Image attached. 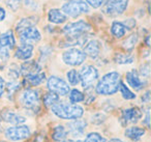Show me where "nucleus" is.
<instances>
[{"mask_svg":"<svg viewBox=\"0 0 151 142\" xmlns=\"http://www.w3.org/2000/svg\"><path fill=\"white\" fill-rule=\"evenodd\" d=\"M83 142H107V140H106V138L103 137L101 134L92 132V133H89L88 135L86 136L85 141H83Z\"/></svg>","mask_w":151,"mask_h":142,"instance_id":"nucleus-31","label":"nucleus"},{"mask_svg":"<svg viewBox=\"0 0 151 142\" xmlns=\"http://www.w3.org/2000/svg\"><path fill=\"white\" fill-rule=\"evenodd\" d=\"M146 131H145L143 128H140V127H130V128H127L125 130V133H124V136L128 139H130L132 141H139L143 136L145 135Z\"/></svg>","mask_w":151,"mask_h":142,"instance_id":"nucleus-19","label":"nucleus"},{"mask_svg":"<svg viewBox=\"0 0 151 142\" xmlns=\"http://www.w3.org/2000/svg\"><path fill=\"white\" fill-rule=\"evenodd\" d=\"M86 54L78 48H70L68 50L64 51L62 54V59L65 64L70 67H78L81 65L86 60Z\"/></svg>","mask_w":151,"mask_h":142,"instance_id":"nucleus-6","label":"nucleus"},{"mask_svg":"<svg viewBox=\"0 0 151 142\" xmlns=\"http://www.w3.org/2000/svg\"><path fill=\"white\" fill-rule=\"evenodd\" d=\"M86 125V121L81 120V119H75V121L67 125V129H68L67 132L70 133L73 137H81L84 135Z\"/></svg>","mask_w":151,"mask_h":142,"instance_id":"nucleus-16","label":"nucleus"},{"mask_svg":"<svg viewBox=\"0 0 151 142\" xmlns=\"http://www.w3.org/2000/svg\"><path fill=\"white\" fill-rule=\"evenodd\" d=\"M18 34L20 36L21 44L33 45L35 43H38L42 38V34H40V30L35 27V25L24 28L21 31L18 32Z\"/></svg>","mask_w":151,"mask_h":142,"instance_id":"nucleus-10","label":"nucleus"},{"mask_svg":"<svg viewBox=\"0 0 151 142\" xmlns=\"http://www.w3.org/2000/svg\"><path fill=\"white\" fill-rule=\"evenodd\" d=\"M143 123H144L147 128L150 127V111H149V109L147 110L146 115H145V118L143 119Z\"/></svg>","mask_w":151,"mask_h":142,"instance_id":"nucleus-37","label":"nucleus"},{"mask_svg":"<svg viewBox=\"0 0 151 142\" xmlns=\"http://www.w3.org/2000/svg\"><path fill=\"white\" fill-rule=\"evenodd\" d=\"M141 117H142V111L138 107H132V108L124 109L122 111L120 121L123 125H127L129 123L138 122Z\"/></svg>","mask_w":151,"mask_h":142,"instance_id":"nucleus-11","label":"nucleus"},{"mask_svg":"<svg viewBox=\"0 0 151 142\" xmlns=\"http://www.w3.org/2000/svg\"><path fill=\"white\" fill-rule=\"evenodd\" d=\"M15 45L16 40L12 30H9L0 36V49H6L9 51L15 48Z\"/></svg>","mask_w":151,"mask_h":142,"instance_id":"nucleus-18","label":"nucleus"},{"mask_svg":"<svg viewBox=\"0 0 151 142\" xmlns=\"http://www.w3.org/2000/svg\"><path fill=\"white\" fill-rule=\"evenodd\" d=\"M125 79L128 85L132 88H134V90H141L146 85V83L141 80L140 75H139V73L136 70H132V71L128 72L125 76Z\"/></svg>","mask_w":151,"mask_h":142,"instance_id":"nucleus-13","label":"nucleus"},{"mask_svg":"<svg viewBox=\"0 0 151 142\" xmlns=\"http://www.w3.org/2000/svg\"><path fill=\"white\" fill-rule=\"evenodd\" d=\"M61 11L66 17L68 16L70 18H77L84 14H88L89 5L82 0H71L62 5Z\"/></svg>","mask_w":151,"mask_h":142,"instance_id":"nucleus-3","label":"nucleus"},{"mask_svg":"<svg viewBox=\"0 0 151 142\" xmlns=\"http://www.w3.org/2000/svg\"><path fill=\"white\" fill-rule=\"evenodd\" d=\"M25 79L29 85L38 86L45 82V80H46V74L44 72H40V73L34 74V75L27 76V77H25Z\"/></svg>","mask_w":151,"mask_h":142,"instance_id":"nucleus-23","label":"nucleus"},{"mask_svg":"<svg viewBox=\"0 0 151 142\" xmlns=\"http://www.w3.org/2000/svg\"><path fill=\"white\" fill-rule=\"evenodd\" d=\"M36 18L34 17H30V18H23L19 23L17 24V27H16V30L17 32L21 31L22 29L26 27H29V26H32V25H35V23L37 22V20H35Z\"/></svg>","mask_w":151,"mask_h":142,"instance_id":"nucleus-24","label":"nucleus"},{"mask_svg":"<svg viewBox=\"0 0 151 142\" xmlns=\"http://www.w3.org/2000/svg\"><path fill=\"white\" fill-rule=\"evenodd\" d=\"M5 17H6V12L3 7H0V22H2L5 19Z\"/></svg>","mask_w":151,"mask_h":142,"instance_id":"nucleus-40","label":"nucleus"},{"mask_svg":"<svg viewBox=\"0 0 151 142\" xmlns=\"http://www.w3.org/2000/svg\"><path fill=\"white\" fill-rule=\"evenodd\" d=\"M140 75L144 78H149V76H150V67H149V63H145V64H143L141 67Z\"/></svg>","mask_w":151,"mask_h":142,"instance_id":"nucleus-32","label":"nucleus"},{"mask_svg":"<svg viewBox=\"0 0 151 142\" xmlns=\"http://www.w3.org/2000/svg\"><path fill=\"white\" fill-rule=\"evenodd\" d=\"M61 142H83L82 140H71V139H64L63 141H61Z\"/></svg>","mask_w":151,"mask_h":142,"instance_id":"nucleus-41","label":"nucleus"},{"mask_svg":"<svg viewBox=\"0 0 151 142\" xmlns=\"http://www.w3.org/2000/svg\"><path fill=\"white\" fill-rule=\"evenodd\" d=\"M134 60V58L129 54H122V53H119V54H116L115 56V62L118 63V64H129V63H132Z\"/></svg>","mask_w":151,"mask_h":142,"instance_id":"nucleus-28","label":"nucleus"},{"mask_svg":"<svg viewBox=\"0 0 151 142\" xmlns=\"http://www.w3.org/2000/svg\"><path fill=\"white\" fill-rule=\"evenodd\" d=\"M126 28L125 26L123 25L122 22H119V21H114L112 23V26H111V33L114 38H121L125 36L126 33Z\"/></svg>","mask_w":151,"mask_h":142,"instance_id":"nucleus-21","label":"nucleus"},{"mask_svg":"<svg viewBox=\"0 0 151 142\" xmlns=\"http://www.w3.org/2000/svg\"><path fill=\"white\" fill-rule=\"evenodd\" d=\"M4 88H5V82L2 77H0V96H2L3 92H4Z\"/></svg>","mask_w":151,"mask_h":142,"instance_id":"nucleus-39","label":"nucleus"},{"mask_svg":"<svg viewBox=\"0 0 151 142\" xmlns=\"http://www.w3.org/2000/svg\"><path fill=\"white\" fill-rule=\"evenodd\" d=\"M110 142H124V141H122L121 139H115V138H114V139H112Z\"/></svg>","mask_w":151,"mask_h":142,"instance_id":"nucleus-43","label":"nucleus"},{"mask_svg":"<svg viewBox=\"0 0 151 142\" xmlns=\"http://www.w3.org/2000/svg\"><path fill=\"white\" fill-rule=\"evenodd\" d=\"M122 23H123V25L125 26L126 30H130V29H132L134 26H136V20L129 18V19H127L126 21L122 22Z\"/></svg>","mask_w":151,"mask_h":142,"instance_id":"nucleus-35","label":"nucleus"},{"mask_svg":"<svg viewBox=\"0 0 151 142\" xmlns=\"http://www.w3.org/2000/svg\"><path fill=\"white\" fill-rule=\"evenodd\" d=\"M48 20L53 24H63L66 22L67 17L58 9H52L48 13Z\"/></svg>","mask_w":151,"mask_h":142,"instance_id":"nucleus-20","label":"nucleus"},{"mask_svg":"<svg viewBox=\"0 0 151 142\" xmlns=\"http://www.w3.org/2000/svg\"><path fill=\"white\" fill-rule=\"evenodd\" d=\"M101 44L99 41L90 40L85 43L83 52L86 54V56H89L90 58L95 59L101 54Z\"/></svg>","mask_w":151,"mask_h":142,"instance_id":"nucleus-12","label":"nucleus"},{"mask_svg":"<svg viewBox=\"0 0 151 142\" xmlns=\"http://www.w3.org/2000/svg\"><path fill=\"white\" fill-rule=\"evenodd\" d=\"M118 90L120 91V93H121L122 98L124 100H134V99H136V93H134L123 82H120L119 89Z\"/></svg>","mask_w":151,"mask_h":142,"instance_id":"nucleus-26","label":"nucleus"},{"mask_svg":"<svg viewBox=\"0 0 151 142\" xmlns=\"http://www.w3.org/2000/svg\"><path fill=\"white\" fill-rule=\"evenodd\" d=\"M40 72H42V67L35 60H26L20 67V74H22L24 77L34 75Z\"/></svg>","mask_w":151,"mask_h":142,"instance_id":"nucleus-14","label":"nucleus"},{"mask_svg":"<svg viewBox=\"0 0 151 142\" xmlns=\"http://www.w3.org/2000/svg\"><path fill=\"white\" fill-rule=\"evenodd\" d=\"M66 77L68 80L70 85H77L80 83V77H79V73L76 70H70L66 73Z\"/></svg>","mask_w":151,"mask_h":142,"instance_id":"nucleus-30","label":"nucleus"},{"mask_svg":"<svg viewBox=\"0 0 151 142\" xmlns=\"http://www.w3.org/2000/svg\"><path fill=\"white\" fill-rule=\"evenodd\" d=\"M23 0H6V4L9 9H12L13 11H17L18 7H20V3Z\"/></svg>","mask_w":151,"mask_h":142,"instance_id":"nucleus-33","label":"nucleus"},{"mask_svg":"<svg viewBox=\"0 0 151 142\" xmlns=\"http://www.w3.org/2000/svg\"><path fill=\"white\" fill-rule=\"evenodd\" d=\"M30 136L29 127L25 125H17L5 130V137L11 141H20Z\"/></svg>","mask_w":151,"mask_h":142,"instance_id":"nucleus-9","label":"nucleus"},{"mask_svg":"<svg viewBox=\"0 0 151 142\" xmlns=\"http://www.w3.org/2000/svg\"><path fill=\"white\" fill-rule=\"evenodd\" d=\"M9 58V51L6 49H0V59L2 61H6Z\"/></svg>","mask_w":151,"mask_h":142,"instance_id":"nucleus-36","label":"nucleus"},{"mask_svg":"<svg viewBox=\"0 0 151 142\" xmlns=\"http://www.w3.org/2000/svg\"><path fill=\"white\" fill-rule=\"evenodd\" d=\"M149 38H150V36H146V38H145V42H146V45H147V46H150V43H149Z\"/></svg>","mask_w":151,"mask_h":142,"instance_id":"nucleus-42","label":"nucleus"},{"mask_svg":"<svg viewBox=\"0 0 151 142\" xmlns=\"http://www.w3.org/2000/svg\"><path fill=\"white\" fill-rule=\"evenodd\" d=\"M33 45L29 44H22L19 48L16 50L15 57L20 60H28L33 55Z\"/></svg>","mask_w":151,"mask_h":142,"instance_id":"nucleus-17","label":"nucleus"},{"mask_svg":"<svg viewBox=\"0 0 151 142\" xmlns=\"http://www.w3.org/2000/svg\"><path fill=\"white\" fill-rule=\"evenodd\" d=\"M48 89L51 92L57 94L58 96H64L69 93V85L67 82H65L62 78H59L57 76H51L47 82Z\"/></svg>","mask_w":151,"mask_h":142,"instance_id":"nucleus-7","label":"nucleus"},{"mask_svg":"<svg viewBox=\"0 0 151 142\" xmlns=\"http://www.w3.org/2000/svg\"><path fill=\"white\" fill-rule=\"evenodd\" d=\"M120 82H121L120 74L117 72H110L104 75L101 79L97 82L95 91L101 96H112L118 91Z\"/></svg>","mask_w":151,"mask_h":142,"instance_id":"nucleus-2","label":"nucleus"},{"mask_svg":"<svg viewBox=\"0 0 151 142\" xmlns=\"http://www.w3.org/2000/svg\"><path fill=\"white\" fill-rule=\"evenodd\" d=\"M79 77H80V82L82 84L83 88H91L93 84L99 79V71L93 65H85L79 72Z\"/></svg>","mask_w":151,"mask_h":142,"instance_id":"nucleus-5","label":"nucleus"},{"mask_svg":"<svg viewBox=\"0 0 151 142\" xmlns=\"http://www.w3.org/2000/svg\"><path fill=\"white\" fill-rule=\"evenodd\" d=\"M21 103L26 110L36 112L40 109V96L38 90L31 89V88L26 89L22 93Z\"/></svg>","mask_w":151,"mask_h":142,"instance_id":"nucleus-4","label":"nucleus"},{"mask_svg":"<svg viewBox=\"0 0 151 142\" xmlns=\"http://www.w3.org/2000/svg\"><path fill=\"white\" fill-rule=\"evenodd\" d=\"M52 112L56 115L57 117L62 119H80L84 114V109L77 104L67 102H57L53 106L50 107Z\"/></svg>","mask_w":151,"mask_h":142,"instance_id":"nucleus-1","label":"nucleus"},{"mask_svg":"<svg viewBox=\"0 0 151 142\" xmlns=\"http://www.w3.org/2000/svg\"><path fill=\"white\" fill-rule=\"evenodd\" d=\"M129 0H108L103 3V12L108 16H120L126 11Z\"/></svg>","mask_w":151,"mask_h":142,"instance_id":"nucleus-8","label":"nucleus"},{"mask_svg":"<svg viewBox=\"0 0 151 142\" xmlns=\"http://www.w3.org/2000/svg\"><path fill=\"white\" fill-rule=\"evenodd\" d=\"M137 42H138V34L137 33H132L130 34L128 38H126V40L123 42L122 47H123L125 50L127 51H132L134 49V47L136 46Z\"/></svg>","mask_w":151,"mask_h":142,"instance_id":"nucleus-27","label":"nucleus"},{"mask_svg":"<svg viewBox=\"0 0 151 142\" xmlns=\"http://www.w3.org/2000/svg\"><path fill=\"white\" fill-rule=\"evenodd\" d=\"M88 5H90L93 9H99L104 3V0H85Z\"/></svg>","mask_w":151,"mask_h":142,"instance_id":"nucleus-34","label":"nucleus"},{"mask_svg":"<svg viewBox=\"0 0 151 142\" xmlns=\"http://www.w3.org/2000/svg\"><path fill=\"white\" fill-rule=\"evenodd\" d=\"M1 118L3 121L7 123H13V125H21L26 121V117L18 114L11 110H3L1 112Z\"/></svg>","mask_w":151,"mask_h":142,"instance_id":"nucleus-15","label":"nucleus"},{"mask_svg":"<svg viewBox=\"0 0 151 142\" xmlns=\"http://www.w3.org/2000/svg\"><path fill=\"white\" fill-rule=\"evenodd\" d=\"M67 135H68V132L65 129L63 125H59L57 127H55L53 129L52 132V139L54 140L55 142H61L64 139H66Z\"/></svg>","mask_w":151,"mask_h":142,"instance_id":"nucleus-22","label":"nucleus"},{"mask_svg":"<svg viewBox=\"0 0 151 142\" xmlns=\"http://www.w3.org/2000/svg\"><path fill=\"white\" fill-rule=\"evenodd\" d=\"M42 102H44L45 106L47 107H51L54 104H56L57 102H59V96L57 94L53 93V92H48L44 96V99H42Z\"/></svg>","mask_w":151,"mask_h":142,"instance_id":"nucleus-29","label":"nucleus"},{"mask_svg":"<svg viewBox=\"0 0 151 142\" xmlns=\"http://www.w3.org/2000/svg\"><path fill=\"white\" fill-rule=\"evenodd\" d=\"M85 100V96L82 91L79 89H71L69 90V102L73 104H77V103L83 102Z\"/></svg>","mask_w":151,"mask_h":142,"instance_id":"nucleus-25","label":"nucleus"},{"mask_svg":"<svg viewBox=\"0 0 151 142\" xmlns=\"http://www.w3.org/2000/svg\"><path fill=\"white\" fill-rule=\"evenodd\" d=\"M150 102V91H146L142 96V103H149Z\"/></svg>","mask_w":151,"mask_h":142,"instance_id":"nucleus-38","label":"nucleus"}]
</instances>
